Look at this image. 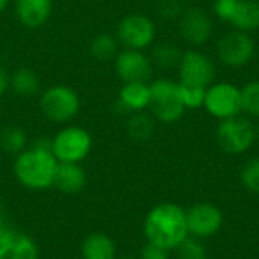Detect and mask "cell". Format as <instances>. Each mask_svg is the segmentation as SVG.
<instances>
[{
    "instance_id": "f546056e",
    "label": "cell",
    "mask_w": 259,
    "mask_h": 259,
    "mask_svg": "<svg viewBox=\"0 0 259 259\" xmlns=\"http://www.w3.org/2000/svg\"><path fill=\"white\" fill-rule=\"evenodd\" d=\"M158 11L164 18L171 20V18H176L181 15V5L178 0H161Z\"/></svg>"
},
{
    "instance_id": "7402d4cb",
    "label": "cell",
    "mask_w": 259,
    "mask_h": 259,
    "mask_svg": "<svg viewBox=\"0 0 259 259\" xmlns=\"http://www.w3.org/2000/svg\"><path fill=\"white\" fill-rule=\"evenodd\" d=\"M90 53L94 59L100 62L111 61L118 53V41L115 35H111L108 32H102L96 35L90 44Z\"/></svg>"
},
{
    "instance_id": "e0dca14e",
    "label": "cell",
    "mask_w": 259,
    "mask_h": 259,
    "mask_svg": "<svg viewBox=\"0 0 259 259\" xmlns=\"http://www.w3.org/2000/svg\"><path fill=\"white\" fill-rule=\"evenodd\" d=\"M150 105V85L147 82H126L118 91V106L129 114L143 112Z\"/></svg>"
},
{
    "instance_id": "83f0119b",
    "label": "cell",
    "mask_w": 259,
    "mask_h": 259,
    "mask_svg": "<svg viewBox=\"0 0 259 259\" xmlns=\"http://www.w3.org/2000/svg\"><path fill=\"white\" fill-rule=\"evenodd\" d=\"M240 179L249 191L259 194V158H252L244 164L240 173Z\"/></svg>"
},
{
    "instance_id": "8fae6325",
    "label": "cell",
    "mask_w": 259,
    "mask_h": 259,
    "mask_svg": "<svg viewBox=\"0 0 259 259\" xmlns=\"http://www.w3.org/2000/svg\"><path fill=\"white\" fill-rule=\"evenodd\" d=\"M223 222L222 209L212 203H196L187 211L188 234L199 240L215 235L222 229Z\"/></svg>"
},
{
    "instance_id": "f1b7e54d",
    "label": "cell",
    "mask_w": 259,
    "mask_h": 259,
    "mask_svg": "<svg viewBox=\"0 0 259 259\" xmlns=\"http://www.w3.org/2000/svg\"><path fill=\"white\" fill-rule=\"evenodd\" d=\"M168 253L170 252L167 249L147 241V244L141 250V258L140 259H168Z\"/></svg>"
},
{
    "instance_id": "1f68e13d",
    "label": "cell",
    "mask_w": 259,
    "mask_h": 259,
    "mask_svg": "<svg viewBox=\"0 0 259 259\" xmlns=\"http://www.w3.org/2000/svg\"><path fill=\"white\" fill-rule=\"evenodd\" d=\"M9 3H11V0H0V14L8 9Z\"/></svg>"
},
{
    "instance_id": "9a60e30c",
    "label": "cell",
    "mask_w": 259,
    "mask_h": 259,
    "mask_svg": "<svg viewBox=\"0 0 259 259\" xmlns=\"http://www.w3.org/2000/svg\"><path fill=\"white\" fill-rule=\"evenodd\" d=\"M181 33L190 44L200 46L209 39L212 33V21L205 11L197 8L188 9L181 17Z\"/></svg>"
},
{
    "instance_id": "484cf974",
    "label": "cell",
    "mask_w": 259,
    "mask_h": 259,
    "mask_svg": "<svg viewBox=\"0 0 259 259\" xmlns=\"http://www.w3.org/2000/svg\"><path fill=\"white\" fill-rule=\"evenodd\" d=\"M241 109L252 117H259V80L249 82L241 90Z\"/></svg>"
},
{
    "instance_id": "3957f363",
    "label": "cell",
    "mask_w": 259,
    "mask_h": 259,
    "mask_svg": "<svg viewBox=\"0 0 259 259\" xmlns=\"http://www.w3.org/2000/svg\"><path fill=\"white\" fill-rule=\"evenodd\" d=\"M39 109L52 123L67 124L77 117L80 111V97L71 87L56 83L41 93Z\"/></svg>"
},
{
    "instance_id": "30bf717a",
    "label": "cell",
    "mask_w": 259,
    "mask_h": 259,
    "mask_svg": "<svg viewBox=\"0 0 259 259\" xmlns=\"http://www.w3.org/2000/svg\"><path fill=\"white\" fill-rule=\"evenodd\" d=\"M114 70L123 83L147 82L152 76L153 64L143 50L123 49L114 58Z\"/></svg>"
},
{
    "instance_id": "cb8c5ba5",
    "label": "cell",
    "mask_w": 259,
    "mask_h": 259,
    "mask_svg": "<svg viewBox=\"0 0 259 259\" xmlns=\"http://www.w3.org/2000/svg\"><path fill=\"white\" fill-rule=\"evenodd\" d=\"M152 58H153L155 64H158L159 67H162V68H171V67L179 65L181 58H182V53L179 52V49L175 44L162 42V44H158L153 49Z\"/></svg>"
},
{
    "instance_id": "ac0fdd59",
    "label": "cell",
    "mask_w": 259,
    "mask_h": 259,
    "mask_svg": "<svg viewBox=\"0 0 259 259\" xmlns=\"http://www.w3.org/2000/svg\"><path fill=\"white\" fill-rule=\"evenodd\" d=\"M53 185L65 194L80 193L87 185V171L80 164L59 162Z\"/></svg>"
},
{
    "instance_id": "52a82bcc",
    "label": "cell",
    "mask_w": 259,
    "mask_h": 259,
    "mask_svg": "<svg viewBox=\"0 0 259 259\" xmlns=\"http://www.w3.org/2000/svg\"><path fill=\"white\" fill-rule=\"evenodd\" d=\"M255 140L253 124L240 115L222 120L217 127V141L229 155H241L247 152Z\"/></svg>"
},
{
    "instance_id": "2e32d148",
    "label": "cell",
    "mask_w": 259,
    "mask_h": 259,
    "mask_svg": "<svg viewBox=\"0 0 259 259\" xmlns=\"http://www.w3.org/2000/svg\"><path fill=\"white\" fill-rule=\"evenodd\" d=\"M17 20L27 29L42 27L53 12V0H15Z\"/></svg>"
},
{
    "instance_id": "44dd1931",
    "label": "cell",
    "mask_w": 259,
    "mask_h": 259,
    "mask_svg": "<svg viewBox=\"0 0 259 259\" xmlns=\"http://www.w3.org/2000/svg\"><path fill=\"white\" fill-rule=\"evenodd\" d=\"M27 147V134L20 126H6L0 131V149L8 155H18Z\"/></svg>"
},
{
    "instance_id": "6da1fadb",
    "label": "cell",
    "mask_w": 259,
    "mask_h": 259,
    "mask_svg": "<svg viewBox=\"0 0 259 259\" xmlns=\"http://www.w3.org/2000/svg\"><path fill=\"white\" fill-rule=\"evenodd\" d=\"M58 164L50 147V140L39 138L33 146L26 147L15 156L14 175L24 188L42 191L53 185Z\"/></svg>"
},
{
    "instance_id": "e575fe53",
    "label": "cell",
    "mask_w": 259,
    "mask_h": 259,
    "mask_svg": "<svg viewBox=\"0 0 259 259\" xmlns=\"http://www.w3.org/2000/svg\"><path fill=\"white\" fill-rule=\"evenodd\" d=\"M121 259H137V258H132V256H124V258Z\"/></svg>"
},
{
    "instance_id": "836d02e7",
    "label": "cell",
    "mask_w": 259,
    "mask_h": 259,
    "mask_svg": "<svg viewBox=\"0 0 259 259\" xmlns=\"http://www.w3.org/2000/svg\"><path fill=\"white\" fill-rule=\"evenodd\" d=\"M255 137H256V140H259V124L255 127Z\"/></svg>"
},
{
    "instance_id": "4316f807",
    "label": "cell",
    "mask_w": 259,
    "mask_h": 259,
    "mask_svg": "<svg viewBox=\"0 0 259 259\" xmlns=\"http://www.w3.org/2000/svg\"><path fill=\"white\" fill-rule=\"evenodd\" d=\"M176 250L179 259H208L205 246L196 237H187Z\"/></svg>"
},
{
    "instance_id": "d6986e66",
    "label": "cell",
    "mask_w": 259,
    "mask_h": 259,
    "mask_svg": "<svg viewBox=\"0 0 259 259\" xmlns=\"http://www.w3.org/2000/svg\"><path fill=\"white\" fill-rule=\"evenodd\" d=\"M80 253L82 259H117V247L109 235L93 232L83 240Z\"/></svg>"
},
{
    "instance_id": "7c38bea8",
    "label": "cell",
    "mask_w": 259,
    "mask_h": 259,
    "mask_svg": "<svg viewBox=\"0 0 259 259\" xmlns=\"http://www.w3.org/2000/svg\"><path fill=\"white\" fill-rule=\"evenodd\" d=\"M217 53L223 64L229 67H243L253 58L255 42L246 32L234 30L220 38Z\"/></svg>"
},
{
    "instance_id": "9c48e42d",
    "label": "cell",
    "mask_w": 259,
    "mask_h": 259,
    "mask_svg": "<svg viewBox=\"0 0 259 259\" xmlns=\"http://www.w3.org/2000/svg\"><path fill=\"white\" fill-rule=\"evenodd\" d=\"M203 106L212 117L219 120L237 117L243 111L241 109V90L229 82L212 85L209 90H206Z\"/></svg>"
},
{
    "instance_id": "4fadbf2b",
    "label": "cell",
    "mask_w": 259,
    "mask_h": 259,
    "mask_svg": "<svg viewBox=\"0 0 259 259\" xmlns=\"http://www.w3.org/2000/svg\"><path fill=\"white\" fill-rule=\"evenodd\" d=\"M179 76L182 83L206 88L215 76V68L212 61L202 52L187 50L182 53L179 62Z\"/></svg>"
},
{
    "instance_id": "8992f818",
    "label": "cell",
    "mask_w": 259,
    "mask_h": 259,
    "mask_svg": "<svg viewBox=\"0 0 259 259\" xmlns=\"http://www.w3.org/2000/svg\"><path fill=\"white\" fill-rule=\"evenodd\" d=\"M156 27L155 23L143 14H129L123 17L115 30L118 44L124 49L144 50L155 41Z\"/></svg>"
},
{
    "instance_id": "d4e9b609",
    "label": "cell",
    "mask_w": 259,
    "mask_h": 259,
    "mask_svg": "<svg viewBox=\"0 0 259 259\" xmlns=\"http://www.w3.org/2000/svg\"><path fill=\"white\" fill-rule=\"evenodd\" d=\"M179 87V96L181 100L185 106V109H197L200 106H203L205 103V96H206V88L202 87H194V85H188V83H178Z\"/></svg>"
},
{
    "instance_id": "7a4b0ae2",
    "label": "cell",
    "mask_w": 259,
    "mask_h": 259,
    "mask_svg": "<svg viewBox=\"0 0 259 259\" xmlns=\"http://www.w3.org/2000/svg\"><path fill=\"white\" fill-rule=\"evenodd\" d=\"M144 235L149 243L175 250L190 235L187 211L176 203H161L152 208L144 220Z\"/></svg>"
},
{
    "instance_id": "ba28073f",
    "label": "cell",
    "mask_w": 259,
    "mask_h": 259,
    "mask_svg": "<svg viewBox=\"0 0 259 259\" xmlns=\"http://www.w3.org/2000/svg\"><path fill=\"white\" fill-rule=\"evenodd\" d=\"M214 12L237 30L252 32L259 29V2L256 0H215Z\"/></svg>"
},
{
    "instance_id": "277c9868",
    "label": "cell",
    "mask_w": 259,
    "mask_h": 259,
    "mask_svg": "<svg viewBox=\"0 0 259 259\" xmlns=\"http://www.w3.org/2000/svg\"><path fill=\"white\" fill-rule=\"evenodd\" d=\"M50 147L58 162L80 164L93 149V137L82 126L67 124L50 140Z\"/></svg>"
},
{
    "instance_id": "4dcf8cb0",
    "label": "cell",
    "mask_w": 259,
    "mask_h": 259,
    "mask_svg": "<svg viewBox=\"0 0 259 259\" xmlns=\"http://www.w3.org/2000/svg\"><path fill=\"white\" fill-rule=\"evenodd\" d=\"M9 88V73L3 65H0V97L8 91Z\"/></svg>"
},
{
    "instance_id": "603a6c76",
    "label": "cell",
    "mask_w": 259,
    "mask_h": 259,
    "mask_svg": "<svg viewBox=\"0 0 259 259\" xmlns=\"http://www.w3.org/2000/svg\"><path fill=\"white\" fill-rule=\"evenodd\" d=\"M155 131L153 118L144 112H135L129 117L127 121V134L135 141H147L152 138Z\"/></svg>"
},
{
    "instance_id": "d6a6232c",
    "label": "cell",
    "mask_w": 259,
    "mask_h": 259,
    "mask_svg": "<svg viewBox=\"0 0 259 259\" xmlns=\"http://www.w3.org/2000/svg\"><path fill=\"white\" fill-rule=\"evenodd\" d=\"M5 225L3 222V203H2V197H0V226Z\"/></svg>"
},
{
    "instance_id": "ffe728a7",
    "label": "cell",
    "mask_w": 259,
    "mask_h": 259,
    "mask_svg": "<svg viewBox=\"0 0 259 259\" xmlns=\"http://www.w3.org/2000/svg\"><path fill=\"white\" fill-rule=\"evenodd\" d=\"M9 88L23 99L35 97L39 93L41 80L38 74L27 67H20L9 74Z\"/></svg>"
},
{
    "instance_id": "5bb4252c",
    "label": "cell",
    "mask_w": 259,
    "mask_h": 259,
    "mask_svg": "<svg viewBox=\"0 0 259 259\" xmlns=\"http://www.w3.org/2000/svg\"><path fill=\"white\" fill-rule=\"evenodd\" d=\"M39 249L32 237L6 225L0 226V259H38Z\"/></svg>"
},
{
    "instance_id": "5b68a950",
    "label": "cell",
    "mask_w": 259,
    "mask_h": 259,
    "mask_svg": "<svg viewBox=\"0 0 259 259\" xmlns=\"http://www.w3.org/2000/svg\"><path fill=\"white\" fill-rule=\"evenodd\" d=\"M153 117L158 121L171 124L181 120L185 106L179 96V87L170 79H156L150 83V105Z\"/></svg>"
}]
</instances>
